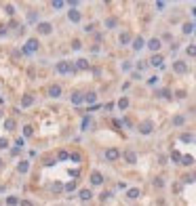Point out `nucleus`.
I'll return each instance as SVG.
<instances>
[{
    "instance_id": "4c0bfd02",
    "label": "nucleus",
    "mask_w": 196,
    "mask_h": 206,
    "mask_svg": "<svg viewBox=\"0 0 196 206\" xmlns=\"http://www.w3.org/2000/svg\"><path fill=\"white\" fill-rule=\"evenodd\" d=\"M51 189H53V191H61V189H63V187H61L59 183H53V185H51Z\"/></svg>"
},
{
    "instance_id": "09e8293b",
    "label": "nucleus",
    "mask_w": 196,
    "mask_h": 206,
    "mask_svg": "<svg viewBox=\"0 0 196 206\" xmlns=\"http://www.w3.org/2000/svg\"><path fill=\"white\" fill-rule=\"evenodd\" d=\"M0 166H2V160H0Z\"/></svg>"
},
{
    "instance_id": "2f4dec72",
    "label": "nucleus",
    "mask_w": 196,
    "mask_h": 206,
    "mask_svg": "<svg viewBox=\"0 0 196 206\" xmlns=\"http://www.w3.org/2000/svg\"><path fill=\"white\" fill-rule=\"evenodd\" d=\"M105 25H108V28H114V25H116V19H114V17H110V19H105Z\"/></svg>"
},
{
    "instance_id": "f8f14e48",
    "label": "nucleus",
    "mask_w": 196,
    "mask_h": 206,
    "mask_svg": "<svg viewBox=\"0 0 196 206\" xmlns=\"http://www.w3.org/2000/svg\"><path fill=\"white\" fill-rule=\"evenodd\" d=\"M144 46H146V42H144V38H141V36H137V38L133 40V49H135V51H141V49H144Z\"/></svg>"
},
{
    "instance_id": "b1692460",
    "label": "nucleus",
    "mask_w": 196,
    "mask_h": 206,
    "mask_svg": "<svg viewBox=\"0 0 196 206\" xmlns=\"http://www.w3.org/2000/svg\"><path fill=\"white\" fill-rule=\"evenodd\" d=\"M194 162V158L192 156H181V164H186V166H190Z\"/></svg>"
},
{
    "instance_id": "6e6552de",
    "label": "nucleus",
    "mask_w": 196,
    "mask_h": 206,
    "mask_svg": "<svg viewBox=\"0 0 196 206\" xmlns=\"http://www.w3.org/2000/svg\"><path fill=\"white\" fill-rule=\"evenodd\" d=\"M124 160H127L129 164H135V162H137V156H135V151L127 149V151H124Z\"/></svg>"
},
{
    "instance_id": "79ce46f5",
    "label": "nucleus",
    "mask_w": 196,
    "mask_h": 206,
    "mask_svg": "<svg viewBox=\"0 0 196 206\" xmlns=\"http://www.w3.org/2000/svg\"><path fill=\"white\" fill-rule=\"evenodd\" d=\"M53 164H55V160H49V158L44 160V166H53Z\"/></svg>"
},
{
    "instance_id": "ea45409f",
    "label": "nucleus",
    "mask_w": 196,
    "mask_h": 206,
    "mask_svg": "<svg viewBox=\"0 0 196 206\" xmlns=\"http://www.w3.org/2000/svg\"><path fill=\"white\" fill-rule=\"evenodd\" d=\"M72 49H74V51H80V42H78V40L72 42Z\"/></svg>"
},
{
    "instance_id": "4468645a",
    "label": "nucleus",
    "mask_w": 196,
    "mask_h": 206,
    "mask_svg": "<svg viewBox=\"0 0 196 206\" xmlns=\"http://www.w3.org/2000/svg\"><path fill=\"white\" fill-rule=\"evenodd\" d=\"M76 67H78V69H89V61H86V59H78V61H76Z\"/></svg>"
},
{
    "instance_id": "423d86ee",
    "label": "nucleus",
    "mask_w": 196,
    "mask_h": 206,
    "mask_svg": "<svg viewBox=\"0 0 196 206\" xmlns=\"http://www.w3.org/2000/svg\"><path fill=\"white\" fill-rule=\"evenodd\" d=\"M173 69L177 71V74H186V71H188V65H186V61H175Z\"/></svg>"
},
{
    "instance_id": "5701e85b",
    "label": "nucleus",
    "mask_w": 196,
    "mask_h": 206,
    "mask_svg": "<svg viewBox=\"0 0 196 206\" xmlns=\"http://www.w3.org/2000/svg\"><path fill=\"white\" fill-rule=\"evenodd\" d=\"M129 42H131V36H129L127 32L120 34V44H129Z\"/></svg>"
},
{
    "instance_id": "e433bc0d",
    "label": "nucleus",
    "mask_w": 196,
    "mask_h": 206,
    "mask_svg": "<svg viewBox=\"0 0 196 206\" xmlns=\"http://www.w3.org/2000/svg\"><path fill=\"white\" fill-rule=\"evenodd\" d=\"M17 202H19L17 198H8V200H6V204H8V206H17Z\"/></svg>"
},
{
    "instance_id": "49530a36",
    "label": "nucleus",
    "mask_w": 196,
    "mask_h": 206,
    "mask_svg": "<svg viewBox=\"0 0 196 206\" xmlns=\"http://www.w3.org/2000/svg\"><path fill=\"white\" fill-rule=\"evenodd\" d=\"M21 206H32V204L30 202H21Z\"/></svg>"
},
{
    "instance_id": "dca6fc26",
    "label": "nucleus",
    "mask_w": 196,
    "mask_h": 206,
    "mask_svg": "<svg viewBox=\"0 0 196 206\" xmlns=\"http://www.w3.org/2000/svg\"><path fill=\"white\" fill-rule=\"evenodd\" d=\"M183 122H186L183 116H175L173 118V126H183Z\"/></svg>"
},
{
    "instance_id": "f03ea898",
    "label": "nucleus",
    "mask_w": 196,
    "mask_h": 206,
    "mask_svg": "<svg viewBox=\"0 0 196 206\" xmlns=\"http://www.w3.org/2000/svg\"><path fill=\"white\" fill-rule=\"evenodd\" d=\"M34 51H38V40H36V38H32V40L25 42L23 53H25V55H30V53H34Z\"/></svg>"
},
{
    "instance_id": "4be33fe9",
    "label": "nucleus",
    "mask_w": 196,
    "mask_h": 206,
    "mask_svg": "<svg viewBox=\"0 0 196 206\" xmlns=\"http://www.w3.org/2000/svg\"><path fill=\"white\" fill-rule=\"evenodd\" d=\"M91 191H89V189H82V191H80V200H91Z\"/></svg>"
},
{
    "instance_id": "a211bd4d",
    "label": "nucleus",
    "mask_w": 196,
    "mask_h": 206,
    "mask_svg": "<svg viewBox=\"0 0 196 206\" xmlns=\"http://www.w3.org/2000/svg\"><path fill=\"white\" fill-rule=\"evenodd\" d=\"M163 61H165V59L160 57V55H154L152 59H150V63H152V65H163Z\"/></svg>"
},
{
    "instance_id": "473e14b6",
    "label": "nucleus",
    "mask_w": 196,
    "mask_h": 206,
    "mask_svg": "<svg viewBox=\"0 0 196 206\" xmlns=\"http://www.w3.org/2000/svg\"><path fill=\"white\" fill-rule=\"evenodd\" d=\"M51 6H53V8H63L66 4H63V2H59V0H55V2H51Z\"/></svg>"
},
{
    "instance_id": "7ed1b4c3",
    "label": "nucleus",
    "mask_w": 196,
    "mask_h": 206,
    "mask_svg": "<svg viewBox=\"0 0 196 206\" xmlns=\"http://www.w3.org/2000/svg\"><path fill=\"white\" fill-rule=\"evenodd\" d=\"M57 71H59V74H72V71H74V65L68 63V61H61V63L57 65Z\"/></svg>"
},
{
    "instance_id": "f704fd0d",
    "label": "nucleus",
    "mask_w": 196,
    "mask_h": 206,
    "mask_svg": "<svg viewBox=\"0 0 196 206\" xmlns=\"http://www.w3.org/2000/svg\"><path fill=\"white\" fill-rule=\"evenodd\" d=\"M74 187H76V183H74V181H70V183H68V185L63 187V189H66V191H72V189H74Z\"/></svg>"
},
{
    "instance_id": "2eb2a0df",
    "label": "nucleus",
    "mask_w": 196,
    "mask_h": 206,
    "mask_svg": "<svg viewBox=\"0 0 196 206\" xmlns=\"http://www.w3.org/2000/svg\"><path fill=\"white\" fill-rule=\"evenodd\" d=\"M84 101H86V103H95V101H97V93H86V95H84Z\"/></svg>"
},
{
    "instance_id": "c9c22d12",
    "label": "nucleus",
    "mask_w": 196,
    "mask_h": 206,
    "mask_svg": "<svg viewBox=\"0 0 196 206\" xmlns=\"http://www.w3.org/2000/svg\"><path fill=\"white\" fill-rule=\"evenodd\" d=\"M59 160H70V154L68 151H59Z\"/></svg>"
},
{
    "instance_id": "72a5a7b5",
    "label": "nucleus",
    "mask_w": 196,
    "mask_h": 206,
    "mask_svg": "<svg viewBox=\"0 0 196 206\" xmlns=\"http://www.w3.org/2000/svg\"><path fill=\"white\" fill-rule=\"evenodd\" d=\"M192 28H194L192 23H186V25H183V34H190V32H192Z\"/></svg>"
},
{
    "instance_id": "a878e982",
    "label": "nucleus",
    "mask_w": 196,
    "mask_h": 206,
    "mask_svg": "<svg viewBox=\"0 0 196 206\" xmlns=\"http://www.w3.org/2000/svg\"><path fill=\"white\" fill-rule=\"evenodd\" d=\"M89 126H91V118L84 116V118H82V130H89Z\"/></svg>"
},
{
    "instance_id": "f257e3e1",
    "label": "nucleus",
    "mask_w": 196,
    "mask_h": 206,
    "mask_svg": "<svg viewBox=\"0 0 196 206\" xmlns=\"http://www.w3.org/2000/svg\"><path fill=\"white\" fill-rule=\"evenodd\" d=\"M68 19L72 23H78L80 19H82V13H80L78 8H70V11H68Z\"/></svg>"
},
{
    "instance_id": "20e7f679",
    "label": "nucleus",
    "mask_w": 196,
    "mask_h": 206,
    "mask_svg": "<svg viewBox=\"0 0 196 206\" xmlns=\"http://www.w3.org/2000/svg\"><path fill=\"white\" fill-rule=\"evenodd\" d=\"M152 130H154V124L150 122V120H146V122L139 124V132H141V135H150Z\"/></svg>"
},
{
    "instance_id": "412c9836",
    "label": "nucleus",
    "mask_w": 196,
    "mask_h": 206,
    "mask_svg": "<svg viewBox=\"0 0 196 206\" xmlns=\"http://www.w3.org/2000/svg\"><path fill=\"white\" fill-rule=\"evenodd\" d=\"M127 107H129V99H127V97H122V99L118 101V110H127Z\"/></svg>"
},
{
    "instance_id": "f3484780",
    "label": "nucleus",
    "mask_w": 196,
    "mask_h": 206,
    "mask_svg": "<svg viewBox=\"0 0 196 206\" xmlns=\"http://www.w3.org/2000/svg\"><path fill=\"white\" fill-rule=\"evenodd\" d=\"M127 196H129L131 200H135V198H139V189H137V187H133V189L127 191Z\"/></svg>"
},
{
    "instance_id": "1a4fd4ad",
    "label": "nucleus",
    "mask_w": 196,
    "mask_h": 206,
    "mask_svg": "<svg viewBox=\"0 0 196 206\" xmlns=\"http://www.w3.org/2000/svg\"><path fill=\"white\" fill-rule=\"evenodd\" d=\"M160 46H163V44H160V40H158V38H152V40L148 42V49H150V51H154V53H156V51H160Z\"/></svg>"
},
{
    "instance_id": "ddd939ff",
    "label": "nucleus",
    "mask_w": 196,
    "mask_h": 206,
    "mask_svg": "<svg viewBox=\"0 0 196 206\" xmlns=\"http://www.w3.org/2000/svg\"><path fill=\"white\" fill-rule=\"evenodd\" d=\"M82 101H84V95H82V93H74V95H72V103H74V105H80Z\"/></svg>"
},
{
    "instance_id": "6ab92c4d",
    "label": "nucleus",
    "mask_w": 196,
    "mask_h": 206,
    "mask_svg": "<svg viewBox=\"0 0 196 206\" xmlns=\"http://www.w3.org/2000/svg\"><path fill=\"white\" fill-rule=\"evenodd\" d=\"M32 101H34V97H30V95H23L21 105H23V107H28V105H32Z\"/></svg>"
},
{
    "instance_id": "9d476101",
    "label": "nucleus",
    "mask_w": 196,
    "mask_h": 206,
    "mask_svg": "<svg viewBox=\"0 0 196 206\" xmlns=\"http://www.w3.org/2000/svg\"><path fill=\"white\" fill-rule=\"evenodd\" d=\"M38 32L40 34H51L53 32V25L51 23H38Z\"/></svg>"
},
{
    "instance_id": "393cba45",
    "label": "nucleus",
    "mask_w": 196,
    "mask_h": 206,
    "mask_svg": "<svg viewBox=\"0 0 196 206\" xmlns=\"http://www.w3.org/2000/svg\"><path fill=\"white\" fill-rule=\"evenodd\" d=\"M36 19H38V13H36V11H30V13H28V21H30V23H34Z\"/></svg>"
},
{
    "instance_id": "c85d7f7f",
    "label": "nucleus",
    "mask_w": 196,
    "mask_h": 206,
    "mask_svg": "<svg viewBox=\"0 0 196 206\" xmlns=\"http://www.w3.org/2000/svg\"><path fill=\"white\" fill-rule=\"evenodd\" d=\"M32 132H34V128L30 126V124H28V126H23V137H30Z\"/></svg>"
},
{
    "instance_id": "37998d69",
    "label": "nucleus",
    "mask_w": 196,
    "mask_h": 206,
    "mask_svg": "<svg viewBox=\"0 0 196 206\" xmlns=\"http://www.w3.org/2000/svg\"><path fill=\"white\" fill-rule=\"evenodd\" d=\"M156 82H158V78H156V76H152V78L148 80V84H156Z\"/></svg>"
},
{
    "instance_id": "aec40b11",
    "label": "nucleus",
    "mask_w": 196,
    "mask_h": 206,
    "mask_svg": "<svg viewBox=\"0 0 196 206\" xmlns=\"http://www.w3.org/2000/svg\"><path fill=\"white\" fill-rule=\"evenodd\" d=\"M17 171H19V173H28V171H30V164H28V162H19Z\"/></svg>"
},
{
    "instance_id": "bb28decb",
    "label": "nucleus",
    "mask_w": 196,
    "mask_h": 206,
    "mask_svg": "<svg viewBox=\"0 0 196 206\" xmlns=\"http://www.w3.org/2000/svg\"><path fill=\"white\" fill-rule=\"evenodd\" d=\"M156 95H158V97H163V99H169V97H171V93H169L167 88H163V91H158Z\"/></svg>"
},
{
    "instance_id": "cd10ccee",
    "label": "nucleus",
    "mask_w": 196,
    "mask_h": 206,
    "mask_svg": "<svg viewBox=\"0 0 196 206\" xmlns=\"http://www.w3.org/2000/svg\"><path fill=\"white\" fill-rule=\"evenodd\" d=\"M4 128H6V130H13V128H15V120H6V122H4Z\"/></svg>"
},
{
    "instance_id": "a18cd8bd",
    "label": "nucleus",
    "mask_w": 196,
    "mask_h": 206,
    "mask_svg": "<svg viewBox=\"0 0 196 206\" xmlns=\"http://www.w3.org/2000/svg\"><path fill=\"white\" fill-rule=\"evenodd\" d=\"M6 147V139H0V149H4Z\"/></svg>"
},
{
    "instance_id": "c756f323",
    "label": "nucleus",
    "mask_w": 196,
    "mask_h": 206,
    "mask_svg": "<svg viewBox=\"0 0 196 206\" xmlns=\"http://www.w3.org/2000/svg\"><path fill=\"white\" fill-rule=\"evenodd\" d=\"M186 53H188L190 57H196V46H194V44H192V46H188V49H186Z\"/></svg>"
},
{
    "instance_id": "de8ad7c7",
    "label": "nucleus",
    "mask_w": 196,
    "mask_h": 206,
    "mask_svg": "<svg viewBox=\"0 0 196 206\" xmlns=\"http://www.w3.org/2000/svg\"><path fill=\"white\" fill-rule=\"evenodd\" d=\"M192 181H196V175H194V177H192Z\"/></svg>"
},
{
    "instance_id": "a19ab883",
    "label": "nucleus",
    "mask_w": 196,
    "mask_h": 206,
    "mask_svg": "<svg viewBox=\"0 0 196 206\" xmlns=\"http://www.w3.org/2000/svg\"><path fill=\"white\" fill-rule=\"evenodd\" d=\"M181 141H186V143L192 141V135H181Z\"/></svg>"
},
{
    "instance_id": "7c9ffc66",
    "label": "nucleus",
    "mask_w": 196,
    "mask_h": 206,
    "mask_svg": "<svg viewBox=\"0 0 196 206\" xmlns=\"http://www.w3.org/2000/svg\"><path fill=\"white\" fill-rule=\"evenodd\" d=\"M171 158L175 160V162H181V154H179V151H173V154H171Z\"/></svg>"
},
{
    "instance_id": "0eeeda50",
    "label": "nucleus",
    "mask_w": 196,
    "mask_h": 206,
    "mask_svg": "<svg viewBox=\"0 0 196 206\" xmlns=\"http://www.w3.org/2000/svg\"><path fill=\"white\" fill-rule=\"evenodd\" d=\"M59 95H61V86H59V84H51V86H49V97L57 99Z\"/></svg>"
},
{
    "instance_id": "58836bf2",
    "label": "nucleus",
    "mask_w": 196,
    "mask_h": 206,
    "mask_svg": "<svg viewBox=\"0 0 196 206\" xmlns=\"http://www.w3.org/2000/svg\"><path fill=\"white\" fill-rule=\"evenodd\" d=\"M154 185H156V187H163V185H165V181L158 177V179H154Z\"/></svg>"
},
{
    "instance_id": "c03bdc74",
    "label": "nucleus",
    "mask_w": 196,
    "mask_h": 206,
    "mask_svg": "<svg viewBox=\"0 0 196 206\" xmlns=\"http://www.w3.org/2000/svg\"><path fill=\"white\" fill-rule=\"evenodd\" d=\"M68 4H70V6H72V8H76V6H78V0H70V2H68Z\"/></svg>"
},
{
    "instance_id": "9b49d317",
    "label": "nucleus",
    "mask_w": 196,
    "mask_h": 206,
    "mask_svg": "<svg viewBox=\"0 0 196 206\" xmlns=\"http://www.w3.org/2000/svg\"><path fill=\"white\" fill-rule=\"evenodd\" d=\"M91 183H93V185H101V183H103V175H101V173H93V175H91Z\"/></svg>"
},
{
    "instance_id": "39448f33",
    "label": "nucleus",
    "mask_w": 196,
    "mask_h": 206,
    "mask_svg": "<svg viewBox=\"0 0 196 206\" xmlns=\"http://www.w3.org/2000/svg\"><path fill=\"white\" fill-rule=\"evenodd\" d=\"M105 158H108L110 162H116V160L120 158V151L116 147H110V149H105Z\"/></svg>"
}]
</instances>
